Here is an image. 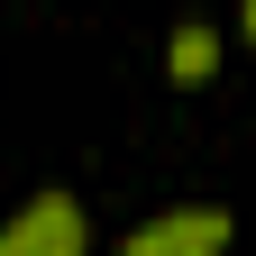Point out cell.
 Segmentation results:
<instances>
[{"label":"cell","instance_id":"6da1fadb","mask_svg":"<svg viewBox=\"0 0 256 256\" xmlns=\"http://www.w3.org/2000/svg\"><path fill=\"white\" fill-rule=\"evenodd\" d=\"M0 256H92V220L74 192H28L0 220Z\"/></svg>","mask_w":256,"mask_h":256},{"label":"cell","instance_id":"7a4b0ae2","mask_svg":"<svg viewBox=\"0 0 256 256\" xmlns=\"http://www.w3.org/2000/svg\"><path fill=\"white\" fill-rule=\"evenodd\" d=\"M229 238H238V220L220 202H174L146 229H128V256H229Z\"/></svg>","mask_w":256,"mask_h":256},{"label":"cell","instance_id":"3957f363","mask_svg":"<svg viewBox=\"0 0 256 256\" xmlns=\"http://www.w3.org/2000/svg\"><path fill=\"white\" fill-rule=\"evenodd\" d=\"M165 74H174V92H202V82L220 74V37H210L202 18H183L174 37H165Z\"/></svg>","mask_w":256,"mask_h":256},{"label":"cell","instance_id":"277c9868","mask_svg":"<svg viewBox=\"0 0 256 256\" xmlns=\"http://www.w3.org/2000/svg\"><path fill=\"white\" fill-rule=\"evenodd\" d=\"M238 37H247V46H256V0H238Z\"/></svg>","mask_w":256,"mask_h":256}]
</instances>
